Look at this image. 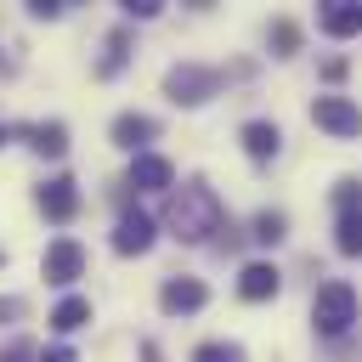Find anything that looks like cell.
<instances>
[{"mask_svg":"<svg viewBox=\"0 0 362 362\" xmlns=\"http://www.w3.org/2000/svg\"><path fill=\"white\" fill-rule=\"evenodd\" d=\"M164 226H170V238H181V243H204L209 232H221V226H226V209H221L215 187L187 181V187H170Z\"/></svg>","mask_w":362,"mask_h":362,"instance_id":"cell-1","label":"cell"},{"mask_svg":"<svg viewBox=\"0 0 362 362\" xmlns=\"http://www.w3.org/2000/svg\"><path fill=\"white\" fill-rule=\"evenodd\" d=\"M311 322H317V334H328V339H339L351 322H356V288L351 283H322L317 294H311Z\"/></svg>","mask_w":362,"mask_h":362,"instance_id":"cell-2","label":"cell"},{"mask_svg":"<svg viewBox=\"0 0 362 362\" xmlns=\"http://www.w3.org/2000/svg\"><path fill=\"white\" fill-rule=\"evenodd\" d=\"M215 90H221V74L204 68V62H175V68L164 74V96H170L175 107H198V102H209Z\"/></svg>","mask_w":362,"mask_h":362,"instance_id":"cell-3","label":"cell"},{"mask_svg":"<svg viewBox=\"0 0 362 362\" xmlns=\"http://www.w3.org/2000/svg\"><path fill=\"white\" fill-rule=\"evenodd\" d=\"M311 124L328 130V136H339V141H351V136H362V107L351 96H317L311 102Z\"/></svg>","mask_w":362,"mask_h":362,"instance_id":"cell-4","label":"cell"},{"mask_svg":"<svg viewBox=\"0 0 362 362\" xmlns=\"http://www.w3.org/2000/svg\"><path fill=\"white\" fill-rule=\"evenodd\" d=\"M40 277L57 283V288H68L74 277H85V249H79L74 238H57V243L45 249V260H40Z\"/></svg>","mask_w":362,"mask_h":362,"instance_id":"cell-5","label":"cell"},{"mask_svg":"<svg viewBox=\"0 0 362 362\" xmlns=\"http://www.w3.org/2000/svg\"><path fill=\"white\" fill-rule=\"evenodd\" d=\"M153 238H158V226H153V215H141V209H124L119 226H113V249H119V255H147Z\"/></svg>","mask_w":362,"mask_h":362,"instance_id":"cell-6","label":"cell"},{"mask_svg":"<svg viewBox=\"0 0 362 362\" xmlns=\"http://www.w3.org/2000/svg\"><path fill=\"white\" fill-rule=\"evenodd\" d=\"M317 23L328 40H351L362 34V0H317Z\"/></svg>","mask_w":362,"mask_h":362,"instance_id":"cell-7","label":"cell"},{"mask_svg":"<svg viewBox=\"0 0 362 362\" xmlns=\"http://www.w3.org/2000/svg\"><path fill=\"white\" fill-rule=\"evenodd\" d=\"M130 187H136V192H170V187H175L170 158H158V153H136V158H130Z\"/></svg>","mask_w":362,"mask_h":362,"instance_id":"cell-8","label":"cell"},{"mask_svg":"<svg viewBox=\"0 0 362 362\" xmlns=\"http://www.w3.org/2000/svg\"><path fill=\"white\" fill-rule=\"evenodd\" d=\"M40 209H45L51 221H74V215H79V181H74V175H51V181L40 187Z\"/></svg>","mask_w":362,"mask_h":362,"instance_id":"cell-9","label":"cell"},{"mask_svg":"<svg viewBox=\"0 0 362 362\" xmlns=\"http://www.w3.org/2000/svg\"><path fill=\"white\" fill-rule=\"evenodd\" d=\"M209 300V288L198 283V277H170L164 288H158V305L170 311V317H187V311H198Z\"/></svg>","mask_w":362,"mask_h":362,"instance_id":"cell-10","label":"cell"},{"mask_svg":"<svg viewBox=\"0 0 362 362\" xmlns=\"http://www.w3.org/2000/svg\"><path fill=\"white\" fill-rule=\"evenodd\" d=\"M238 141H243V153H249L255 164H266V158H277V147H283V130H277L272 119H249V124L238 130Z\"/></svg>","mask_w":362,"mask_h":362,"instance_id":"cell-11","label":"cell"},{"mask_svg":"<svg viewBox=\"0 0 362 362\" xmlns=\"http://www.w3.org/2000/svg\"><path fill=\"white\" fill-rule=\"evenodd\" d=\"M277 288H283V272H277L272 260H249V266L238 272V294H243V300H272Z\"/></svg>","mask_w":362,"mask_h":362,"instance_id":"cell-12","label":"cell"},{"mask_svg":"<svg viewBox=\"0 0 362 362\" xmlns=\"http://www.w3.org/2000/svg\"><path fill=\"white\" fill-rule=\"evenodd\" d=\"M153 136H158V124H153L147 113H119V119H113V147H124V153L147 147Z\"/></svg>","mask_w":362,"mask_h":362,"instance_id":"cell-13","label":"cell"},{"mask_svg":"<svg viewBox=\"0 0 362 362\" xmlns=\"http://www.w3.org/2000/svg\"><path fill=\"white\" fill-rule=\"evenodd\" d=\"M23 136H28V147H34L40 158H62V153H68V124H62V119H45V124H28Z\"/></svg>","mask_w":362,"mask_h":362,"instance_id":"cell-14","label":"cell"},{"mask_svg":"<svg viewBox=\"0 0 362 362\" xmlns=\"http://www.w3.org/2000/svg\"><path fill=\"white\" fill-rule=\"evenodd\" d=\"M334 249H339L345 260H362V209H345V215L334 221Z\"/></svg>","mask_w":362,"mask_h":362,"instance_id":"cell-15","label":"cell"},{"mask_svg":"<svg viewBox=\"0 0 362 362\" xmlns=\"http://www.w3.org/2000/svg\"><path fill=\"white\" fill-rule=\"evenodd\" d=\"M85 322H90V300H79V294L57 300V311H51V328H57V334H74V328H85Z\"/></svg>","mask_w":362,"mask_h":362,"instance_id":"cell-16","label":"cell"},{"mask_svg":"<svg viewBox=\"0 0 362 362\" xmlns=\"http://www.w3.org/2000/svg\"><path fill=\"white\" fill-rule=\"evenodd\" d=\"M124 62H130V34H124V28H113V34H107V51H102V62H96V74H102V79H113Z\"/></svg>","mask_w":362,"mask_h":362,"instance_id":"cell-17","label":"cell"},{"mask_svg":"<svg viewBox=\"0 0 362 362\" xmlns=\"http://www.w3.org/2000/svg\"><path fill=\"white\" fill-rule=\"evenodd\" d=\"M283 232H288V215H283V209H260L249 238H255V243H283Z\"/></svg>","mask_w":362,"mask_h":362,"instance_id":"cell-18","label":"cell"},{"mask_svg":"<svg viewBox=\"0 0 362 362\" xmlns=\"http://www.w3.org/2000/svg\"><path fill=\"white\" fill-rule=\"evenodd\" d=\"M266 40H272V51H277V57H294V51H300V28H294L288 17H277V23L266 28Z\"/></svg>","mask_w":362,"mask_h":362,"instance_id":"cell-19","label":"cell"},{"mask_svg":"<svg viewBox=\"0 0 362 362\" xmlns=\"http://www.w3.org/2000/svg\"><path fill=\"white\" fill-rule=\"evenodd\" d=\"M192 362H243V345H232V339H204V345L192 351Z\"/></svg>","mask_w":362,"mask_h":362,"instance_id":"cell-20","label":"cell"},{"mask_svg":"<svg viewBox=\"0 0 362 362\" xmlns=\"http://www.w3.org/2000/svg\"><path fill=\"white\" fill-rule=\"evenodd\" d=\"M334 209H339V215H345V209H362V181H356V175L334 181Z\"/></svg>","mask_w":362,"mask_h":362,"instance_id":"cell-21","label":"cell"},{"mask_svg":"<svg viewBox=\"0 0 362 362\" xmlns=\"http://www.w3.org/2000/svg\"><path fill=\"white\" fill-rule=\"evenodd\" d=\"M119 11H124V17H136V23H147V17H158V11H164V0H119Z\"/></svg>","mask_w":362,"mask_h":362,"instance_id":"cell-22","label":"cell"},{"mask_svg":"<svg viewBox=\"0 0 362 362\" xmlns=\"http://www.w3.org/2000/svg\"><path fill=\"white\" fill-rule=\"evenodd\" d=\"M57 11H62V0H28V17H45V23H51Z\"/></svg>","mask_w":362,"mask_h":362,"instance_id":"cell-23","label":"cell"},{"mask_svg":"<svg viewBox=\"0 0 362 362\" xmlns=\"http://www.w3.org/2000/svg\"><path fill=\"white\" fill-rule=\"evenodd\" d=\"M34 362H74V345H51V351H40Z\"/></svg>","mask_w":362,"mask_h":362,"instance_id":"cell-24","label":"cell"},{"mask_svg":"<svg viewBox=\"0 0 362 362\" xmlns=\"http://www.w3.org/2000/svg\"><path fill=\"white\" fill-rule=\"evenodd\" d=\"M322 79H345V57H328L322 62Z\"/></svg>","mask_w":362,"mask_h":362,"instance_id":"cell-25","label":"cell"},{"mask_svg":"<svg viewBox=\"0 0 362 362\" xmlns=\"http://www.w3.org/2000/svg\"><path fill=\"white\" fill-rule=\"evenodd\" d=\"M0 362H28V345H23V339H11V345H6V356H0Z\"/></svg>","mask_w":362,"mask_h":362,"instance_id":"cell-26","label":"cell"},{"mask_svg":"<svg viewBox=\"0 0 362 362\" xmlns=\"http://www.w3.org/2000/svg\"><path fill=\"white\" fill-rule=\"evenodd\" d=\"M17 311H23V305H17V300H0V322H11V317H17Z\"/></svg>","mask_w":362,"mask_h":362,"instance_id":"cell-27","label":"cell"},{"mask_svg":"<svg viewBox=\"0 0 362 362\" xmlns=\"http://www.w3.org/2000/svg\"><path fill=\"white\" fill-rule=\"evenodd\" d=\"M187 6H192V11H209V6H215V0H187Z\"/></svg>","mask_w":362,"mask_h":362,"instance_id":"cell-28","label":"cell"},{"mask_svg":"<svg viewBox=\"0 0 362 362\" xmlns=\"http://www.w3.org/2000/svg\"><path fill=\"white\" fill-rule=\"evenodd\" d=\"M6 136H11V130H6V124H0V147H6Z\"/></svg>","mask_w":362,"mask_h":362,"instance_id":"cell-29","label":"cell"},{"mask_svg":"<svg viewBox=\"0 0 362 362\" xmlns=\"http://www.w3.org/2000/svg\"><path fill=\"white\" fill-rule=\"evenodd\" d=\"M62 6H79V0H62Z\"/></svg>","mask_w":362,"mask_h":362,"instance_id":"cell-30","label":"cell"}]
</instances>
